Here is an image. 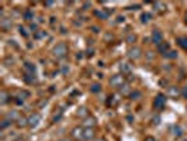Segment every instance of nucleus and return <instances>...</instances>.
Listing matches in <instances>:
<instances>
[{"mask_svg":"<svg viewBox=\"0 0 187 141\" xmlns=\"http://www.w3.org/2000/svg\"><path fill=\"white\" fill-rule=\"evenodd\" d=\"M76 116L77 117H80V119H87L89 117V110H87V107H85V106H82V107H79L76 112Z\"/></svg>","mask_w":187,"mask_h":141,"instance_id":"13","label":"nucleus"},{"mask_svg":"<svg viewBox=\"0 0 187 141\" xmlns=\"http://www.w3.org/2000/svg\"><path fill=\"white\" fill-rule=\"evenodd\" d=\"M153 7L158 13H165L166 12V4L162 3V2H158V3H153Z\"/></svg>","mask_w":187,"mask_h":141,"instance_id":"18","label":"nucleus"},{"mask_svg":"<svg viewBox=\"0 0 187 141\" xmlns=\"http://www.w3.org/2000/svg\"><path fill=\"white\" fill-rule=\"evenodd\" d=\"M160 123V117H153V124H159Z\"/></svg>","mask_w":187,"mask_h":141,"instance_id":"38","label":"nucleus"},{"mask_svg":"<svg viewBox=\"0 0 187 141\" xmlns=\"http://www.w3.org/2000/svg\"><path fill=\"white\" fill-rule=\"evenodd\" d=\"M150 40H152V42L156 45L159 44H162L163 42V34L160 30H153L152 31V35H150Z\"/></svg>","mask_w":187,"mask_h":141,"instance_id":"4","label":"nucleus"},{"mask_svg":"<svg viewBox=\"0 0 187 141\" xmlns=\"http://www.w3.org/2000/svg\"><path fill=\"white\" fill-rule=\"evenodd\" d=\"M125 40H127V42H130V44H134L135 41H137V35H135V34H128Z\"/></svg>","mask_w":187,"mask_h":141,"instance_id":"28","label":"nucleus"},{"mask_svg":"<svg viewBox=\"0 0 187 141\" xmlns=\"http://www.w3.org/2000/svg\"><path fill=\"white\" fill-rule=\"evenodd\" d=\"M18 30H20V34H21V35H23V37H28V35H30L28 30H27V28H25V27H20V28H18Z\"/></svg>","mask_w":187,"mask_h":141,"instance_id":"32","label":"nucleus"},{"mask_svg":"<svg viewBox=\"0 0 187 141\" xmlns=\"http://www.w3.org/2000/svg\"><path fill=\"white\" fill-rule=\"evenodd\" d=\"M142 96V93L139 92V90H135V92H132L130 95V97H131V100H137V99H139V97Z\"/></svg>","mask_w":187,"mask_h":141,"instance_id":"26","label":"nucleus"},{"mask_svg":"<svg viewBox=\"0 0 187 141\" xmlns=\"http://www.w3.org/2000/svg\"><path fill=\"white\" fill-rule=\"evenodd\" d=\"M96 137V131L94 129H85V133H83V140L85 141H92Z\"/></svg>","mask_w":187,"mask_h":141,"instance_id":"9","label":"nucleus"},{"mask_svg":"<svg viewBox=\"0 0 187 141\" xmlns=\"http://www.w3.org/2000/svg\"><path fill=\"white\" fill-rule=\"evenodd\" d=\"M97 124V121L94 117H87L83 120V126H85V129H94V126Z\"/></svg>","mask_w":187,"mask_h":141,"instance_id":"10","label":"nucleus"},{"mask_svg":"<svg viewBox=\"0 0 187 141\" xmlns=\"http://www.w3.org/2000/svg\"><path fill=\"white\" fill-rule=\"evenodd\" d=\"M13 23L11 20H8V18H2V21H0V27H2V30L3 31H8L10 28H11Z\"/></svg>","mask_w":187,"mask_h":141,"instance_id":"14","label":"nucleus"},{"mask_svg":"<svg viewBox=\"0 0 187 141\" xmlns=\"http://www.w3.org/2000/svg\"><path fill=\"white\" fill-rule=\"evenodd\" d=\"M59 141H70V140H68V138H61Z\"/></svg>","mask_w":187,"mask_h":141,"instance_id":"43","label":"nucleus"},{"mask_svg":"<svg viewBox=\"0 0 187 141\" xmlns=\"http://www.w3.org/2000/svg\"><path fill=\"white\" fill-rule=\"evenodd\" d=\"M96 16L98 17V18H102V20H106L107 17H108V12H106L104 8H102V10H98V12L94 13Z\"/></svg>","mask_w":187,"mask_h":141,"instance_id":"21","label":"nucleus"},{"mask_svg":"<svg viewBox=\"0 0 187 141\" xmlns=\"http://www.w3.org/2000/svg\"><path fill=\"white\" fill-rule=\"evenodd\" d=\"M10 123H11V121L10 120H7V119H4V120H2V124H0V129L2 130H6L8 127V126H10Z\"/></svg>","mask_w":187,"mask_h":141,"instance_id":"29","label":"nucleus"},{"mask_svg":"<svg viewBox=\"0 0 187 141\" xmlns=\"http://www.w3.org/2000/svg\"><path fill=\"white\" fill-rule=\"evenodd\" d=\"M17 127L23 129V127H28V117H20L17 120Z\"/></svg>","mask_w":187,"mask_h":141,"instance_id":"17","label":"nucleus"},{"mask_svg":"<svg viewBox=\"0 0 187 141\" xmlns=\"http://www.w3.org/2000/svg\"><path fill=\"white\" fill-rule=\"evenodd\" d=\"M145 141H156V138H155V137H150V136H148V137L145 138Z\"/></svg>","mask_w":187,"mask_h":141,"instance_id":"40","label":"nucleus"},{"mask_svg":"<svg viewBox=\"0 0 187 141\" xmlns=\"http://www.w3.org/2000/svg\"><path fill=\"white\" fill-rule=\"evenodd\" d=\"M182 96H183L184 99H187V86L182 88Z\"/></svg>","mask_w":187,"mask_h":141,"instance_id":"36","label":"nucleus"},{"mask_svg":"<svg viewBox=\"0 0 187 141\" xmlns=\"http://www.w3.org/2000/svg\"><path fill=\"white\" fill-rule=\"evenodd\" d=\"M47 35V32L45 31H42V30H38V31H35V38H42V37H45Z\"/></svg>","mask_w":187,"mask_h":141,"instance_id":"34","label":"nucleus"},{"mask_svg":"<svg viewBox=\"0 0 187 141\" xmlns=\"http://www.w3.org/2000/svg\"><path fill=\"white\" fill-rule=\"evenodd\" d=\"M24 81L27 82V83H34L37 79H35V75H34V73H25Z\"/></svg>","mask_w":187,"mask_h":141,"instance_id":"24","label":"nucleus"},{"mask_svg":"<svg viewBox=\"0 0 187 141\" xmlns=\"http://www.w3.org/2000/svg\"><path fill=\"white\" fill-rule=\"evenodd\" d=\"M10 99H11V97H10V95H8V92H6V90H2V92H0V105L2 106H4V105H7L8 102H10Z\"/></svg>","mask_w":187,"mask_h":141,"instance_id":"11","label":"nucleus"},{"mask_svg":"<svg viewBox=\"0 0 187 141\" xmlns=\"http://www.w3.org/2000/svg\"><path fill=\"white\" fill-rule=\"evenodd\" d=\"M172 131H173V136H175V137H182V136H183V130L180 129L179 126H173V127H172Z\"/></svg>","mask_w":187,"mask_h":141,"instance_id":"22","label":"nucleus"},{"mask_svg":"<svg viewBox=\"0 0 187 141\" xmlns=\"http://www.w3.org/2000/svg\"><path fill=\"white\" fill-rule=\"evenodd\" d=\"M102 90V86L98 83H93L92 86H90V92H93V93H98Z\"/></svg>","mask_w":187,"mask_h":141,"instance_id":"25","label":"nucleus"},{"mask_svg":"<svg viewBox=\"0 0 187 141\" xmlns=\"http://www.w3.org/2000/svg\"><path fill=\"white\" fill-rule=\"evenodd\" d=\"M167 58H172V59H175V58H177V52L176 51H170L169 54H166Z\"/></svg>","mask_w":187,"mask_h":141,"instance_id":"35","label":"nucleus"},{"mask_svg":"<svg viewBox=\"0 0 187 141\" xmlns=\"http://www.w3.org/2000/svg\"><path fill=\"white\" fill-rule=\"evenodd\" d=\"M158 51H159V54H163V55L169 54V51H170V45H169V42H165V41H163L162 44H159Z\"/></svg>","mask_w":187,"mask_h":141,"instance_id":"12","label":"nucleus"},{"mask_svg":"<svg viewBox=\"0 0 187 141\" xmlns=\"http://www.w3.org/2000/svg\"><path fill=\"white\" fill-rule=\"evenodd\" d=\"M110 85L113 88H117L120 89L122 85H125V76L121 75V73H117V75H113L110 78Z\"/></svg>","mask_w":187,"mask_h":141,"instance_id":"2","label":"nucleus"},{"mask_svg":"<svg viewBox=\"0 0 187 141\" xmlns=\"http://www.w3.org/2000/svg\"><path fill=\"white\" fill-rule=\"evenodd\" d=\"M24 69L27 71V73H35V65L30 64V62H25L24 64Z\"/></svg>","mask_w":187,"mask_h":141,"instance_id":"23","label":"nucleus"},{"mask_svg":"<svg viewBox=\"0 0 187 141\" xmlns=\"http://www.w3.org/2000/svg\"><path fill=\"white\" fill-rule=\"evenodd\" d=\"M167 96L172 99H177L179 96H182V89L177 86H169L167 88Z\"/></svg>","mask_w":187,"mask_h":141,"instance_id":"7","label":"nucleus"},{"mask_svg":"<svg viewBox=\"0 0 187 141\" xmlns=\"http://www.w3.org/2000/svg\"><path fill=\"white\" fill-rule=\"evenodd\" d=\"M20 117H21L20 113L17 112V110H13V112H8L7 113V117H6V119H7V120H10V121H17Z\"/></svg>","mask_w":187,"mask_h":141,"instance_id":"15","label":"nucleus"},{"mask_svg":"<svg viewBox=\"0 0 187 141\" xmlns=\"http://www.w3.org/2000/svg\"><path fill=\"white\" fill-rule=\"evenodd\" d=\"M141 56H142V49L139 48V47H137V45H134V47H131V48L128 49V58H130V59L138 61Z\"/></svg>","mask_w":187,"mask_h":141,"instance_id":"3","label":"nucleus"},{"mask_svg":"<svg viewBox=\"0 0 187 141\" xmlns=\"http://www.w3.org/2000/svg\"><path fill=\"white\" fill-rule=\"evenodd\" d=\"M83 133H85V129L77 126V127H75V129L72 130L70 136H72V138H73V140L79 141V140H83Z\"/></svg>","mask_w":187,"mask_h":141,"instance_id":"8","label":"nucleus"},{"mask_svg":"<svg viewBox=\"0 0 187 141\" xmlns=\"http://www.w3.org/2000/svg\"><path fill=\"white\" fill-rule=\"evenodd\" d=\"M62 117V110H58V113H55L52 116V121H58Z\"/></svg>","mask_w":187,"mask_h":141,"instance_id":"33","label":"nucleus"},{"mask_svg":"<svg viewBox=\"0 0 187 141\" xmlns=\"http://www.w3.org/2000/svg\"><path fill=\"white\" fill-rule=\"evenodd\" d=\"M24 18L25 20H28V21L34 20V13L31 12V10H27V12L24 13Z\"/></svg>","mask_w":187,"mask_h":141,"instance_id":"27","label":"nucleus"},{"mask_svg":"<svg viewBox=\"0 0 187 141\" xmlns=\"http://www.w3.org/2000/svg\"><path fill=\"white\" fill-rule=\"evenodd\" d=\"M28 96H30V93L27 92V90H20V92H18V99H23V100H24V99H27Z\"/></svg>","mask_w":187,"mask_h":141,"instance_id":"30","label":"nucleus"},{"mask_svg":"<svg viewBox=\"0 0 187 141\" xmlns=\"http://www.w3.org/2000/svg\"><path fill=\"white\" fill-rule=\"evenodd\" d=\"M120 71L124 72V73H130L131 72L130 64H128V62H121V64H120Z\"/></svg>","mask_w":187,"mask_h":141,"instance_id":"19","label":"nucleus"},{"mask_svg":"<svg viewBox=\"0 0 187 141\" xmlns=\"http://www.w3.org/2000/svg\"><path fill=\"white\" fill-rule=\"evenodd\" d=\"M40 121H41V116L38 114V113H33V114H30V117H28V127L35 129V127L40 124Z\"/></svg>","mask_w":187,"mask_h":141,"instance_id":"6","label":"nucleus"},{"mask_svg":"<svg viewBox=\"0 0 187 141\" xmlns=\"http://www.w3.org/2000/svg\"><path fill=\"white\" fill-rule=\"evenodd\" d=\"M53 4H55L53 2H45L44 6H47V7H51V6H53Z\"/></svg>","mask_w":187,"mask_h":141,"instance_id":"39","label":"nucleus"},{"mask_svg":"<svg viewBox=\"0 0 187 141\" xmlns=\"http://www.w3.org/2000/svg\"><path fill=\"white\" fill-rule=\"evenodd\" d=\"M165 105H166V96H165V95H162V93H159L158 96L155 97L153 106L156 107V109H163V107H165Z\"/></svg>","mask_w":187,"mask_h":141,"instance_id":"5","label":"nucleus"},{"mask_svg":"<svg viewBox=\"0 0 187 141\" xmlns=\"http://www.w3.org/2000/svg\"><path fill=\"white\" fill-rule=\"evenodd\" d=\"M120 93H121L122 96H130L131 93H132V90H131V86L128 83L122 85L121 88H120Z\"/></svg>","mask_w":187,"mask_h":141,"instance_id":"16","label":"nucleus"},{"mask_svg":"<svg viewBox=\"0 0 187 141\" xmlns=\"http://www.w3.org/2000/svg\"><path fill=\"white\" fill-rule=\"evenodd\" d=\"M149 20H150V14H149V13H143L142 16H141V21H142V23H148Z\"/></svg>","mask_w":187,"mask_h":141,"instance_id":"31","label":"nucleus"},{"mask_svg":"<svg viewBox=\"0 0 187 141\" xmlns=\"http://www.w3.org/2000/svg\"><path fill=\"white\" fill-rule=\"evenodd\" d=\"M52 55L55 56V58H58V59L65 58V56L68 55V45H66L65 42H59V44H56L52 49Z\"/></svg>","mask_w":187,"mask_h":141,"instance_id":"1","label":"nucleus"},{"mask_svg":"<svg viewBox=\"0 0 187 141\" xmlns=\"http://www.w3.org/2000/svg\"><path fill=\"white\" fill-rule=\"evenodd\" d=\"M177 44L182 49H186L187 51V37H180L179 40H177Z\"/></svg>","mask_w":187,"mask_h":141,"instance_id":"20","label":"nucleus"},{"mask_svg":"<svg viewBox=\"0 0 187 141\" xmlns=\"http://www.w3.org/2000/svg\"><path fill=\"white\" fill-rule=\"evenodd\" d=\"M153 52H148V58H149V59H153Z\"/></svg>","mask_w":187,"mask_h":141,"instance_id":"41","label":"nucleus"},{"mask_svg":"<svg viewBox=\"0 0 187 141\" xmlns=\"http://www.w3.org/2000/svg\"><path fill=\"white\" fill-rule=\"evenodd\" d=\"M89 7H92V3H89V2H86V3L83 4V8H85V10H89Z\"/></svg>","mask_w":187,"mask_h":141,"instance_id":"37","label":"nucleus"},{"mask_svg":"<svg viewBox=\"0 0 187 141\" xmlns=\"http://www.w3.org/2000/svg\"><path fill=\"white\" fill-rule=\"evenodd\" d=\"M94 141H106L104 138H97V140H94Z\"/></svg>","mask_w":187,"mask_h":141,"instance_id":"42","label":"nucleus"}]
</instances>
